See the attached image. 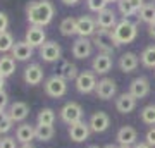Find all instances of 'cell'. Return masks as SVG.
Wrapping results in <instances>:
<instances>
[{
	"label": "cell",
	"instance_id": "1",
	"mask_svg": "<svg viewBox=\"0 0 155 148\" xmlns=\"http://www.w3.org/2000/svg\"><path fill=\"white\" fill-rule=\"evenodd\" d=\"M55 14V7L50 0H35L26 7V17L31 26H48Z\"/></svg>",
	"mask_w": 155,
	"mask_h": 148
},
{
	"label": "cell",
	"instance_id": "2",
	"mask_svg": "<svg viewBox=\"0 0 155 148\" xmlns=\"http://www.w3.org/2000/svg\"><path fill=\"white\" fill-rule=\"evenodd\" d=\"M112 31H114V36H116L119 45L131 43V41H134V38L138 36V26H136L134 22H131L129 19L119 21Z\"/></svg>",
	"mask_w": 155,
	"mask_h": 148
},
{
	"label": "cell",
	"instance_id": "3",
	"mask_svg": "<svg viewBox=\"0 0 155 148\" xmlns=\"http://www.w3.org/2000/svg\"><path fill=\"white\" fill-rule=\"evenodd\" d=\"M93 45L97 47V48L100 50V52H104V54H110L119 47V43H117L116 36H114V31L112 29H97V33L93 35Z\"/></svg>",
	"mask_w": 155,
	"mask_h": 148
},
{
	"label": "cell",
	"instance_id": "4",
	"mask_svg": "<svg viewBox=\"0 0 155 148\" xmlns=\"http://www.w3.org/2000/svg\"><path fill=\"white\" fill-rule=\"evenodd\" d=\"M43 88H45V93L48 95L50 98H61L67 93V81L59 74H54L43 83Z\"/></svg>",
	"mask_w": 155,
	"mask_h": 148
},
{
	"label": "cell",
	"instance_id": "5",
	"mask_svg": "<svg viewBox=\"0 0 155 148\" xmlns=\"http://www.w3.org/2000/svg\"><path fill=\"white\" fill-rule=\"evenodd\" d=\"M74 83H76V90L79 91V93H83V95L93 93L95 90H97V84H98L97 74H95L93 71H81L79 74H78V77H76Z\"/></svg>",
	"mask_w": 155,
	"mask_h": 148
},
{
	"label": "cell",
	"instance_id": "6",
	"mask_svg": "<svg viewBox=\"0 0 155 148\" xmlns=\"http://www.w3.org/2000/svg\"><path fill=\"white\" fill-rule=\"evenodd\" d=\"M61 119L66 124H76V122L83 121V107L78 102H67L61 109Z\"/></svg>",
	"mask_w": 155,
	"mask_h": 148
},
{
	"label": "cell",
	"instance_id": "7",
	"mask_svg": "<svg viewBox=\"0 0 155 148\" xmlns=\"http://www.w3.org/2000/svg\"><path fill=\"white\" fill-rule=\"evenodd\" d=\"M95 93L98 97L100 100H110L116 97L117 93V84L116 81L112 79V77H102L97 84V90H95Z\"/></svg>",
	"mask_w": 155,
	"mask_h": 148
},
{
	"label": "cell",
	"instance_id": "8",
	"mask_svg": "<svg viewBox=\"0 0 155 148\" xmlns=\"http://www.w3.org/2000/svg\"><path fill=\"white\" fill-rule=\"evenodd\" d=\"M72 55L79 59V61H83V59H88L91 52H93V41L88 38H81V36H78L74 40V43H72V48H71Z\"/></svg>",
	"mask_w": 155,
	"mask_h": 148
},
{
	"label": "cell",
	"instance_id": "9",
	"mask_svg": "<svg viewBox=\"0 0 155 148\" xmlns=\"http://www.w3.org/2000/svg\"><path fill=\"white\" fill-rule=\"evenodd\" d=\"M38 52H40L41 61H45V62H57L62 55V48L57 41H47V43H43L38 48Z\"/></svg>",
	"mask_w": 155,
	"mask_h": 148
},
{
	"label": "cell",
	"instance_id": "10",
	"mask_svg": "<svg viewBox=\"0 0 155 148\" xmlns=\"http://www.w3.org/2000/svg\"><path fill=\"white\" fill-rule=\"evenodd\" d=\"M129 93L133 95L136 100L145 98V97L150 93V81L145 76L134 77L133 81L129 83Z\"/></svg>",
	"mask_w": 155,
	"mask_h": 148
},
{
	"label": "cell",
	"instance_id": "11",
	"mask_svg": "<svg viewBox=\"0 0 155 148\" xmlns=\"http://www.w3.org/2000/svg\"><path fill=\"white\" fill-rule=\"evenodd\" d=\"M91 69L95 74H107L112 69V55L98 52L91 61Z\"/></svg>",
	"mask_w": 155,
	"mask_h": 148
},
{
	"label": "cell",
	"instance_id": "12",
	"mask_svg": "<svg viewBox=\"0 0 155 148\" xmlns=\"http://www.w3.org/2000/svg\"><path fill=\"white\" fill-rule=\"evenodd\" d=\"M90 133H91L90 124L84 122V121H79V122H76V124H71V126H69V138L76 143L86 141L88 136H90Z\"/></svg>",
	"mask_w": 155,
	"mask_h": 148
},
{
	"label": "cell",
	"instance_id": "13",
	"mask_svg": "<svg viewBox=\"0 0 155 148\" xmlns=\"http://www.w3.org/2000/svg\"><path fill=\"white\" fill-rule=\"evenodd\" d=\"M97 21H95L93 17L90 16H81L78 19V36H81V38H90V36H93L97 33Z\"/></svg>",
	"mask_w": 155,
	"mask_h": 148
},
{
	"label": "cell",
	"instance_id": "14",
	"mask_svg": "<svg viewBox=\"0 0 155 148\" xmlns=\"http://www.w3.org/2000/svg\"><path fill=\"white\" fill-rule=\"evenodd\" d=\"M88 124H90V129L93 133H105L109 129V126H110V117L105 112L98 110V112L91 114Z\"/></svg>",
	"mask_w": 155,
	"mask_h": 148
},
{
	"label": "cell",
	"instance_id": "15",
	"mask_svg": "<svg viewBox=\"0 0 155 148\" xmlns=\"http://www.w3.org/2000/svg\"><path fill=\"white\" fill-rule=\"evenodd\" d=\"M24 40H26L33 48H40L43 43H47V41H45V40H47V33H45V29L41 26H29L28 31H26Z\"/></svg>",
	"mask_w": 155,
	"mask_h": 148
},
{
	"label": "cell",
	"instance_id": "16",
	"mask_svg": "<svg viewBox=\"0 0 155 148\" xmlns=\"http://www.w3.org/2000/svg\"><path fill=\"white\" fill-rule=\"evenodd\" d=\"M24 83L29 84V86H38L40 83L43 81V69L40 64H29L26 69H24Z\"/></svg>",
	"mask_w": 155,
	"mask_h": 148
},
{
	"label": "cell",
	"instance_id": "17",
	"mask_svg": "<svg viewBox=\"0 0 155 148\" xmlns=\"http://www.w3.org/2000/svg\"><path fill=\"white\" fill-rule=\"evenodd\" d=\"M95 21H97V26H98L100 29H114L116 24H117V16L112 9L107 7V9H104L102 12L97 14Z\"/></svg>",
	"mask_w": 155,
	"mask_h": 148
},
{
	"label": "cell",
	"instance_id": "18",
	"mask_svg": "<svg viewBox=\"0 0 155 148\" xmlns=\"http://www.w3.org/2000/svg\"><path fill=\"white\" fill-rule=\"evenodd\" d=\"M138 140V131L133 126H122L117 131V141L121 146H134Z\"/></svg>",
	"mask_w": 155,
	"mask_h": 148
},
{
	"label": "cell",
	"instance_id": "19",
	"mask_svg": "<svg viewBox=\"0 0 155 148\" xmlns=\"http://www.w3.org/2000/svg\"><path fill=\"white\" fill-rule=\"evenodd\" d=\"M33 47L26 41V40H22V41H16L14 45V48H12V57L19 62H26L29 61L31 57H33Z\"/></svg>",
	"mask_w": 155,
	"mask_h": 148
},
{
	"label": "cell",
	"instance_id": "20",
	"mask_svg": "<svg viewBox=\"0 0 155 148\" xmlns=\"http://www.w3.org/2000/svg\"><path fill=\"white\" fill-rule=\"evenodd\" d=\"M16 140L21 145H26V143H31L33 140H36V126H31L26 122L19 124L16 129Z\"/></svg>",
	"mask_w": 155,
	"mask_h": 148
},
{
	"label": "cell",
	"instance_id": "21",
	"mask_svg": "<svg viewBox=\"0 0 155 148\" xmlns=\"http://www.w3.org/2000/svg\"><path fill=\"white\" fill-rule=\"evenodd\" d=\"M136 102H138V100L127 91V93H122L116 98V109H117V112H121V114H129V112H133V110L136 109Z\"/></svg>",
	"mask_w": 155,
	"mask_h": 148
},
{
	"label": "cell",
	"instance_id": "22",
	"mask_svg": "<svg viewBox=\"0 0 155 148\" xmlns=\"http://www.w3.org/2000/svg\"><path fill=\"white\" fill-rule=\"evenodd\" d=\"M7 114L12 119V122H22L29 115V107L24 102H14V104L9 105Z\"/></svg>",
	"mask_w": 155,
	"mask_h": 148
},
{
	"label": "cell",
	"instance_id": "23",
	"mask_svg": "<svg viewBox=\"0 0 155 148\" xmlns=\"http://www.w3.org/2000/svg\"><path fill=\"white\" fill-rule=\"evenodd\" d=\"M140 64V59L138 55L133 54V52H126L119 57V69L122 72H133L136 71V67Z\"/></svg>",
	"mask_w": 155,
	"mask_h": 148
},
{
	"label": "cell",
	"instance_id": "24",
	"mask_svg": "<svg viewBox=\"0 0 155 148\" xmlns=\"http://www.w3.org/2000/svg\"><path fill=\"white\" fill-rule=\"evenodd\" d=\"M78 67H76V64H72V62H69V61H64L61 64V67H59V76L61 77H64L66 81H76V77H78Z\"/></svg>",
	"mask_w": 155,
	"mask_h": 148
},
{
	"label": "cell",
	"instance_id": "25",
	"mask_svg": "<svg viewBox=\"0 0 155 148\" xmlns=\"http://www.w3.org/2000/svg\"><path fill=\"white\" fill-rule=\"evenodd\" d=\"M14 71H16V59H14L12 55L4 54L0 57V72L5 77H9V76L14 74Z\"/></svg>",
	"mask_w": 155,
	"mask_h": 148
},
{
	"label": "cell",
	"instance_id": "26",
	"mask_svg": "<svg viewBox=\"0 0 155 148\" xmlns=\"http://www.w3.org/2000/svg\"><path fill=\"white\" fill-rule=\"evenodd\" d=\"M55 122V112L48 107H45L36 115V126H54Z\"/></svg>",
	"mask_w": 155,
	"mask_h": 148
},
{
	"label": "cell",
	"instance_id": "27",
	"mask_svg": "<svg viewBox=\"0 0 155 148\" xmlns=\"http://www.w3.org/2000/svg\"><path fill=\"white\" fill-rule=\"evenodd\" d=\"M59 29H61V33L64 35V36L78 35V19H74V17H66V19H62Z\"/></svg>",
	"mask_w": 155,
	"mask_h": 148
},
{
	"label": "cell",
	"instance_id": "28",
	"mask_svg": "<svg viewBox=\"0 0 155 148\" xmlns=\"http://www.w3.org/2000/svg\"><path fill=\"white\" fill-rule=\"evenodd\" d=\"M140 61H141V64H143L145 67L155 69V45H150V47H147V48L141 52Z\"/></svg>",
	"mask_w": 155,
	"mask_h": 148
},
{
	"label": "cell",
	"instance_id": "29",
	"mask_svg": "<svg viewBox=\"0 0 155 148\" xmlns=\"http://www.w3.org/2000/svg\"><path fill=\"white\" fill-rule=\"evenodd\" d=\"M138 14H140L138 17H140L143 22H147V24H152V22H155V4H153V2L145 4Z\"/></svg>",
	"mask_w": 155,
	"mask_h": 148
},
{
	"label": "cell",
	"instance_id": "30",
	"mask_svg": "<svg viewBox=\"0 0 155 148\" xmlns=\"http://www.w3.org/2000/svg\"><path fill=\"white\" fill-rule=\"evenodd\" d=\"M14 36H12L9 31H4V33H0V54H7V52H12L14 48Z\"/></svg>",
	"mask_w": 155,
	"mask_h": 148
},
{
	"label": "cell",
	"instance_id": "31",
	"mask_svg": "<svg viewBox=\"0 0 155 148\" xmlns=\"http://www.w3.org/2000/svg\"><path fill=\"white\" fill-rule=\"evenodd\" d=\"M55 134L54 126H36V140L38 141H50Z\"/></svg>",
	"mask_w": 155,
	"mask_h": 148
},
{
	"label": "cell",
	"instance_id": "32",
	"mask_svg": "<svg viewBox=\"0 0 155 148\" xmlns=\"http://www.w3.org/2000/svg\"><path fill=\"white\" fill-rule=\"evenodd\" d=\"M140 117H141V121H143L145 124L153 126L155 124V105L150 104V105H147V107H143L141 112H140Z\"/></svg>",
	"mask_w": 155,
	"mask_h": 148
},
{
	"label": "cell",
	"instance_id": "33",
	"mask_svg": "<svg viewBox=\"0 0 155 148\" xmlns=\"http://www.w3.org/2000/svg\"><path fill=\"white\" fill-rule=\"evenodd\" d=\"M117 9L121 12V16H124V19H127L129 16H134V14H136L133 4H131V0H119V2H117Z\"/></svg>",
	"mask_w": 155,
	"mask_h": 148
},
{
	"label": "cell",
	"instance_id": "34",
	"mask_svg": "<svg viewBox=\"0 0 155 148\" xmlns=\"http://www.w3.org/2000/svg\"><path fill=\"white\" fill-rule=\"evenodd\" d=\"M86 4H88L90 11L97 12V14H98V12H102L104 9H107V5H109V2H107V0H88Z\"/></svg>",
	"mask_w": 155,
	"mask_h": 148
},
{
	"label": "cell",
	"instance_id": "35",
	"mask_svg": "<svg viewBox=\"0 0 155 148\" xmlns=\"http://www.w3.org/2000/svg\"><path fill=\"white\" fill-rule=\"evenodd\" d=\"M0 148H17V140L12 136L0 138Z\"/></svg>",
	"mask_w": 155,
	"mask_h": 148
},
{
	"label": "cell",
	"instance_id": "36",
	"mask_svg": "<svg viewBox=\"0 0 155 148\" xmlns=\"http://www.w3.org/2000/svg\"><path fill=\"white\" fill-rule=\"evenodd\" d=\"M12 126H14V122H12V119L9 117V114H7V119L0 124V134H5V133H9L12 129Z\"/></svg>",
	"mask_w": 155,
	"mask_h": 148
},
{
	"label": "cell",
	"instance_id": "37",
	"mask_svg": "<svg viewBox=\"0 0 155 148\" xmlns=\"http://www.w3.org/2000/svg\"><path fill=\"white\" fill-rule=\"evenodd\" d=\"M145 141L148 143L152 148L155 146V127H150L148 131H147V134H145Z\"/></svg>",
	"mask_w": 155,
	"mask_h": 148
},
{
	"label": "cell",
	"instance_id": "38",
	"mask_svg": "<svg viewBox=\"0 0 155 148\" xmlns=\"http://www.w3.org/2000/svg\"><path fill=\"white\" fill-rule=\"evenodd\" d=\"M7 28H9V16L5 12H0V33L7 31Z\"/></svg>",
	"mask_w": 155,
	"mask_h": 148
},
{
	"label": "cell",
	"instance_id": "39",
	"mask_svg": "<svg viewBox=\"0 0 155 148\" xmlns=\"http://www.w3.org/2000/svg\"><path fill=\"white\" fill-rule=\"evenodd\" d=\"M9 105V95L5 90H0V110H5Z\"/></svg>",
	"mask_w": 155,
	"mask_h": 148
},
{
	"label": "cell",
	"instance_id": "40",
	"mask_svg": "<svg viewBox=\"0 0 155 148\" xmlns=\"http://www.w3.org/2000/svg\"><path fill=\"white\" fill-rule=\"evenodd\" d=\"M131 4H133V7H134V11H136V12H140V11H141V7L145 5L143 0H131Z\"/></svg>",
	"mask_w": 155,
	"mask_h": 148
},
{
	"label": "cell",
	"instance_id": "41",
	"mask_svg": "<svg viewBox=\"0 0 155 148\" xmlns=\"http://www.w3.org/2000/svg\"><path fill=\"white\" fill-rule=\"evenodd\" d=\"M148 35L152 36V38H155V22L148 24Z\"/></svg>",
	"mask_w": 155,
	"mask_h": 148
},
{
	"label": "cell",
	"instance_id": "42",
	"mask_svg": "<svg viewBox=\"0 0 155 148\" xmlns=\"http://www.w3.org/2000/svg\"><path fill=\"white\" fill-rule=\"evenodd\" d=\"M133 148H152V146H150V145H148L147 141H141V143H136V145H134Z\"/></svg>",
	"mask_w": 155,
	"mask_h": 148
},
{
	"label": "cell",
	"instance_id": "43",
	"mask_svg": "<svg viewBox=\"0 0 155 148\" xmlns=\"http://www.w3.org/2000/svg\"><path fill=\"white\" fill-rule=\"evenodd\" d=\"M79 0H62V4H66V5H76Z\"/></svg>",
	"mask_w": 155,
	"mask_h": 148
},
{
	"label": "cell",
	"instance_id": "44",
	"mask_svg": "<svg viewBox=\"0 0 155 148\" xmlns=\"http://www.w3.org/2000/svg\"><path fill=\"white\" fill-rule=\"evenodd\" d=\"M4 86H5V76L0 72V90H4Z\"/></svg>",
	"mask_w": 155,
	"mask_h": 148
},
{
	"label": "cell",
	"instance_id": "45",
	"mask_svg": "<svg viewBox=\"0 0 155 148\" xmlns=\"http://www.w3.org/2000/svg\"><path fill=\"white\" fill-rule=\"evenodd\" d=\"M5 119H7V112L5 110H0V124L5 121Z\"/></svg>",
	"mask_w": 155,
	"mask_h": 148
},
{
	"label": "cell",
	"instance_id": "46",
	"mask_svg": "<svg viewBox=\"0 0 155 148\" xmlns=\"http://www.w3.org/2000/svg\"><path fill=\"white\" fill-rule=\"evenodd\" d=\"M19 148H35V145H31V143H26V145H21Z\"/></svg>",
	"mask_w": 155,
	"mask_h": 148
},
{
	"label": "cell",
	"instance_id": "47",
	"mask_svg": "<svg viewBox=\"0 0 155 148\" xmlns=\"http://www.w3.org/2000/svg\"><path fill=\"white\" fill-rule=\"evenodd\" d=\"M104 148H119V146H116V145H107V146H104Z\"/></svg>",
	"mask_w": 155,
	"mask_h": 148
},
{
	"label": "cell",
	"instance_id": "48",
	"mask_svg": "<svg viewBox=\"0 0 155 148\" xmlns=\"http://www.w3.org/2000/svg\"><path fill=\"white\" fill-rule=\"evenodd\" d=\"M107 2H109V4H110V2H119V0H107Z\"/></svg>",
	"mask_w": 155,
	"mask_h": 148
},
{
	"label": "cell",
	"instance_id": "49",
	"mask_svg": "<svg viewBox=\"0 0 155 148\" xmlns=\"http://www.w3.org/2000/svg\"><path fill=\"white\" fill-rule=\"evenodd\" d=\"M119 148H133V146H119Z\"/></svg>",
	"mask_w": 155,
	"mask_h": 148
},
{
	"label": "cell",
	"instance_id": "50",
	"mask_svg": "<svg viewBox=\"0 0 155 148\" xmlns=\"http://www.w3.org/2000/svg\"><path fill=\"white\" fill-rule=\"evenodd\" d=\"M88 148H100V146H95V145H93V146H88Z\"/></svg>",
	"mask_w": 155,
	"mask_h": 148
}]
</instances>
